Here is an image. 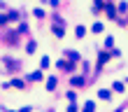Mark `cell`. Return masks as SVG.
I'll use <instances>...</instances> for the list:
<instances>
[{
    "instance_id": "1",
    "label": "cell",
    "mask_w": 128,
    "mask_h": 112,
    "mask_svg": "<svg viewBox=\"0 0 128 112\" xmlns=\"http://www.w3.org/2000/svg\"><path fill=\"white\" fill-rule=\"evenodd\" d=\"M105 14H107L110 19H116V7L112 5V3H110V5H105Z\"/></svg>"
},
{
    "instance_id": "2",
    "label": "cell",
    "mask_w": 128,
    "mask_h": 112,
    "mask_svg": "<svg viewBox=\"0 0 128 112\" xmlns=\"http://www.w3.org/2000/svg\"><path fill=\"white\" fill-rule=\"evenodd\" d=\"M65 56H68V58H70V61H74V63H77L82 54H79V51H74V49H65Z\"/></svg>"
},
{
    "instance_id": "3",
    "label": "cell",
    "mask_w": 128,
    "mask_h": 112,
    "mask_svg": "<svg viewBox=\"0 0 128 112\" xmlns=\"http://www.w3.org/2000/svg\"><path fill=\"white\" fill-rule=\"evenodd\" d=\"M44 77V75H42V70H33L30 75H28V82H40Z\"/></svg>"
},
{
    "instance_id": "4",
    "label": "cell",
    "mask_w": 128,
    "mask_h": 112,
    "mask_svg": "<svg viewBox=\"0 0 128 112\" xmlns=\"http://www.w3.org/2000/svg\"><path fill=\"white\" fill-rule=\"evenodd\" d=\"M56 86H58V79H56V77H49V79H47V91H54Z\"/></svg>"
},
{
    "instance_id": "5",
    "label": "cell",
    "mask_w": 128,
    "mask_h": 112,
    "mask_svg": "<svg viewBox=\"0 0 128 112\" xmlns=\"http://www.w3.org/2000/svg\"><path fill=\"white\" fill-rule=\"evenodd\" d=\"M82 112H96V103L93 100H86L84 107H82Z\"/></svg>"
},
{
    "instance_id": "6",
    "label": "cell",
    "mask_w": 128,
    "mask_h": 112,
    "mask_svg": "<svg viewBox=\"0 0 128 112\" xmlns=\"http://www.w3.org/2000/svg\"><path fill=\"white\" fill-rule=\"evenodd\" d=\"M98 96H100L102 100H110V98H112V91H110V89H100V91H98Z\"/></svg>"
},
{
    "instance_id": "7",
    "label": "cell",
    "mask_w": 128,
    "mask_h": 112,
    "mask_svg": "<svg viewBox=\"0 0 128 112\" xmlns=\"http://www.w3.org/2000/svg\"><path fill=\"white\" fill-rule=\"evenodd\" d=\"M35 49H37V42H35V40H30V42L26 44V51H28V54H33Z\"/></svg>"
},
{
    "instance_id": "8",
    "label": "cell",
    "mask_w": 128,
    "mask_h": 112,
    "mask_svg": "<svg viewBox=\"0 0 128 112\" xmlns=\"http://www.w3.org/2000/svg\"><path fill=\"white\" fill-rule=\"evenodd\" d=\"M74 33H77V37H84L86 35V28L84 26H77V28H74Z\"/></svg>"
},
{
    "instance_id": "9",
    "label": "cell",
    "mask_w": 128,
    "mask_h": 112,
    "mask_svg": "<svg viewBox=\"0 0 128 112\" xmlns=\"http://www.w3.org/2000/svg\"><path fill=\"white\" fill-rule=\"evenodd\" d=\"M70 82H72V86H82L84 84V77H72Z\"/></svg>"
},
{
    "instance_id": "10",
    "label": "cell",
    "mask_w": 128,
    "mask_h": 112,
    "mask_svg": "<svg viewBox=\"0 0 128 112\" xmlns=\"http://www.w3.org/2000/svg\"><path fill=\"white\" fill-rule=\"evenodd\" d=\"M54 35H56V37H63V35H65V31H63V26H58V28L54 26Z\"/></svg>"
},
{
    "instance_id": "11",
    "label": "cell",
    "mask_w": 128,
    "mask_h": 112,
    "mask_svg": "<svg viewBox=\"0 0 128 112\" xmlns=\"http://www.w3.org/2000/svg\"><path fill=\"white\" fill-rule=\"evenodd\" d=\"M112 89H114L116 93H121V91H124V84H121V82H114V84H112Z\"/></svg>"
},
{
    "instance_id": "12",
    "label": "cell",
    "mask_w": 128,
    "mask_h": 112,
    "mask_svg": "<svg viewBox=\"0 0 128 112\" xmlns=\"http://www.w3.org/2000/svg\"><path fill=\"white\" fill-rule=\"evenodd\" d=\"M68 100H70V103H77V93H74V91H68Z\"/></svg>"
},
{
    "instance_id": "13",
    "label": "cell",
    "mask_w": 128,
    "mask_h": 112,
    "mask_svg": "<svg viewBox=\"0 0 128 112\" xmlns=\"http://www.w3.org/2000/svg\"><path fill=\"white\" fill-rule=\"evenodd\" d=\"M7 17H10V21H16V19H19V12H14V10H10V14H7Z\"/></svg>"
},
{
    "instance_id": "14",
    "label": "cell",
    "mask_w": 128,
    "mask_h": 112,
    "mask_svg": "<svg viewBox=\"0 0 128 112\" xmlns=\"http://www.w3.org/2000/svg\"><path fill=\"white\" fill-rule=\"evenodd\" d=\"M91 31H93V33H102V24H93Z\"/></svg>"
},
{
    "instance_id": "15",
    "label": "cell",
    "mask_w": 128,
    "mask_h": 112,
    "mask_svg": "<svg viewBox=\"0 0 128 112\" xmlns=\"http://www.w3.org/2000/svg\"><path fill=\"white\" fill-rule=\"evenodd\" d=\"M105 47H107V49L114 47V37H107V40H105Z\"/></svg>"
},
{
    "instance_id": "16",
    "label": "cell",
    "mask_w": 128,
    "mask_h": 112,
    "mask_svg": "<svg viewBox=\"0 0 128 112\" xmlns=\"http://www.w3.org/2000/svg\"><path fill=\"white\" fill-rule=\"evenodd\" d=\"M7 21H10V17L7 14H0V26H7Z\"/></svg>"
},
{
    "instance_id": "17",
    "label": "cell",
    "mask_w": 128,
    "mask_h": 112,
    "mask_svg": "<svg viewBox=\"0 0 128 112\" xmlns=\"http://www.w3.org/2000/svg\"><path fill=\"white\" fill-rule=\"evenodd\" d=\"M10 84H12V86H19V89H24V82H21V79H12Z\"/></svg>"
},
{
    "instance_id": "18",
    "label": "cell",
    "mask_w": 128,
    "mask_h": 112,
    "mask_svg": "<svg viewBox=\"0 0 128 112\" xmlns=\"http://www.w3.org/2000/svg\"><path fill=\"white\" fill-rule=\"evenodd\" d=\"M33 17H37V19H42V17H44V12H42V10H37V7H35V10H33Z\"/></svg>"
},
{
    "instance_id": "19",
    "label": "cell",
    "mask_w": 128,
    "mask_h": 112,
    "mask_svg": "<svg viewBox=\"0 0 128 112\" xmlns=\"http://www.w3.org/2000/svg\"><path fill=\"white\" fill-rule=\"evenodd\" d=\"M68 112H79V107H77V103H70V105H68Z\"/></svg>"
},
{
    "instance_id": "20",
    "label": "cell",
    "mask_w": 128,
    "mask_h": 112,
    "mask_svg": "<svg viewBox=\"0 0 128 112\" xmlns=\"http://www.w3.org/2000/svg\"><path fill=\"white\" fill-rule=\"evenodd\" d=\"M47 3H49L51 7H58V0H47Z\"/></svg>"
},
{
    "instance_id": "21",
    "label": "cell",
    "mask_w": 128,
    "mask_h": 112,
    "mask_svg": "<svg viewBox=\"0 0 128 112\" xmlns=\"http://www.w3.org/2000/svg\"><path fill=\"white\" fill-rule=\"evenodd\" d=\"M126 82H128V77H126Z\"/></svg>"
}]
</instances>
